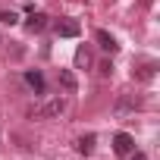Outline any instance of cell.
Listing matches in <instances>:
<instances>
[{"instance_id": "obj_1", "label": "cell", "mask_w": 160, "mask_h": 160, "mask_svg": "<svg viewBox=\"0 0 160 160\" xmlns=\"http://www.w3.org/2000/svg\"><path fill=\"white\" fill-rule=\"evenodd\" d=\"M113 151H116L119 157H129V154L135 151V138H132L129 132H116V135H113Z\"/></svg>"}, {"instance_id": "obj_2", "label": "cell", "mask_w": 160, "mask_h": 160, "mask_svg": "<svg viewBox=\"0 0 160 160\" xmlns=\"http://www.w3.org/2000/svg\"><path fill=\"white\" fill-rule=\"evenodd\" d=\"M63 110H66V101H63V98H53V101H47L44 107H35L32 116H60Z\"/></svg>"}, {"instance_id": "obj_3", "label": "cell", "mask_w": 160, "mask_h": 160, "mask_svg": "<svg viewBox=\"0 0 160 160\" xmlns=\"http://www.w3.org/2000/svg\"><path fill=\"white\" fill-rule=\"evenodd\" d=\"M53 32H57L60 38H75L82 28H78V22H75V19H57V22H53Z\"/></svg>"}, {"instance_id": "obj_4", "label": "cell", "mask_w": 160, "mask_h": 160, "mask_svg": "<svg viewBox=\"0 0 160 160\" xmlns=\"http://www.w3.org/2000/svg\"><path fill=\"white\" fill-rule=\"evenodd\" d=\"M25 28H28V32H44V28H47V16H44V13H35V10H28Z\"/></svg>"}, {"instance_id": "obj_5", "label": "cell", "mask_w": 160, "mask_h": 160, "mask_svg": "<svg viewBox=\"0 0 160 160\" xmlns=\"http://www.w3.org/2000/svg\"><path fill=\"white\" fill-rule=\"evenodd\" d=\"M94 38H98V44H101L104 50H110V53H116V50H119V44H116V38H113L110 32H104V28H98V35H94Z\"/></svg>"}, {"instance_id": "obj_6", "label": "cell", "mask_w": 160, "mask_h": 160, "mask_svg": "<svg viewBox=\"0 0 160 160\" xmlns=\"http://www.w3.org/2000/svg\"><path fill=\"white\" fill-rule=\"evenodd\" d=\"M25 85L35 88V94H44V75H41L38 69H35V72L28 69V72H25Z\"/></svg>"}, {"instance_id": "obj_7", "label": "cell", "mask_w": 160, "mask_h": 160, "mask_svg": "<svg viewBox=\"0 0 160 160\" xmlns=\"http://www.w3.org/2000/svg\"><path fill=\"white\" fill-rule=\"evenodd\" d=\"M60 85H63L66 94H75V88H78V85H75V75H72L69 69H60Z\"/></svg>"}, {"instance_id": "obj_8", "label": "cell", "mask_w": 160, "mask_h": 160, "mask_svg": "<svg viewBox=\"0 0 160 160\" xmlns=\"http://www.w3.org/2000/svg\"><path fill=\"white\" fill-rule=\"evenodd\" d=\"M94 141H98V138H94V135L88 132V135H82V138H78V144H75V151H78V154H85V157H88V154L94 151Z\"/></svg>"}, {"instance_id": "obj_9", "label": "cell", "mask_w": 160, "mask_h": 160, "mask_svg": "<svg viewBox=\"0 0 160 160\" xmlns=\"http://www.w3.org/2000/svg\"><path fill=\"white\" fill-rule=\"evenodd\" d=\"M75 66H78V69H88V66H91V50H88V47H78V50H75Z\"/></svg>"}, {"instance_id": "obj_10", "label": "cell", "mask_w": 160, "mask_h": 160, "mask_svg": "<svg viewBox=\"0 0 160 160\" xmlns=\"http://www.w3.org/2000/svg\"><path fill=\"white\" fill-rule=\"evenodd\" d=\"M154 69H157L154 63H144V66H138V69H135V78H141V82H148V78H154Z\"/></svg>"}, {"instance_id": "obj_11", "label": "cell", "mask_w": 160, "mask_h": 160, "mask_svg": "<svg viewBox=\"0 0 160 160\" xmlns=\"http://www.w3.org/2000/svg\"><path fill=\"white\" fill-rule=\"evenodd\" d=\"M16 22H19V16L13 10H0V25H16Z\"/></svg>"}, {"instance_id": "obj_12", "label": "cell", "mask_w": 160, "mask_h": 160, "mask_svg": "<svg viewBox=\"0 0 160 160\" xmlns=\"http://www.w3.org/2000/svg\"><path fill=\"white\" fill-rule=\"evenodd\" d=\"M129 107H141V101H138V98H135V101H132V98H122V101L116 104V110H129Z\"/></svg>"}, {"instance_id": "obj_13", "label": "cell", "mask_w": 160, "mask_h": 160, "mask_svg": "<svg viewBox=\"0 0 160 160\" xmlns=\"http://www.w3.org/2000/svg\"><path fill=\"white\" fill-rule=\"evenodd\" d=\"M129 160H148V157H144L141 151H132V154H129Z\"/></svg>"}, {"instance_id": "obj_14", "label": "cell", "mask_w": 160, "mask_h": 160, "mask_svg": "<svg viewBox=\"0 0 160 160\" xmlns=\"http://www.w3.org/2000/svg\"><path fill=\"white\" fill-rule=\"evenodd\" d=\"M141 3H151V0H141Z\"/></svg>"}]
</instances>
